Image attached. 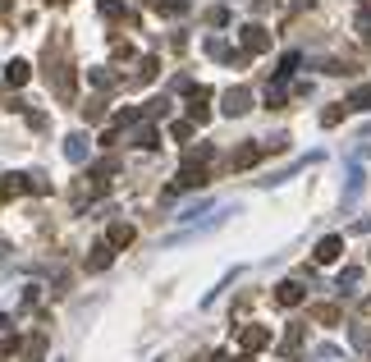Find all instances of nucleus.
Here are the masks:
<instances>
[{
    "instance_id": "7",
    "label": "nucleus",
    "mask_w": 371,
    "mask_h": 362,
    "mask_svg": "<svg viewBox=\"0 0 371 362\" xmlns=\"http://www.w3.org/2000/svg\"><path fill=\"white\" fill-rule=\"evenodd\" d=\"M339 248H344V243H339V234L321 239V243H317V262H321V266H326V262H339Z\"/></svg>"
},
{
    "instance_id": "18",
    "label": "nucleus",
    "mask_w": 371,
    "mask_h": 362,
    "mask_svg": "<svg viewBox=\"0 0 371 362\" xmlns=\"http://www.w3.org/2000/svg\"><path fill=\"white\" fill-rule=\"evenodd\" d=\"M5 326H10V317H0V330H5Z\"/></svg>"
},
{
    "instance_id": "6",
    "label": "nucleus",
    "mask_w": 371,
    "mask_h": 362,
    "mask_svg": "<svg viewBox=\"0 0 371 362\" xmlns=\"http://www.w3.org/2000/svg\"><path fill=\"white\" fill-rule=\"evenodd\" d=\"M188 115H193V124H207V120H211V110H207V88L193 92V101H188Z\"/></svg>"
},
{
    "instance_id": "4",
    "label": "nucleus",
    "mask_w": 371,
    "mask_h": 362,
    "mask_svg": "<svg viewBox=\"0 0 371 362\" xmlns=\"http://www.w3.org/2000/svg\"><path fill=\"white\" fill-rule=\"evenodd\" d=\"M266 344H271V330H266V326H248V330H243V349H248V353L266 349Z\"/></svg>"
},
{
    "instance_id": "19",
    "label": "nucleus",
    "mask_w": 371,
    "mask_h": 362,
    "mask_svg": "<svg viewBox=\"0 0 371 362\" xmlns=\"http://www.w3.org/2000/svg\"><path fill=\"white\" fill-rule=\"evenodd\" d=\"M239 362H252V358H239Z\"/></svg>"
},
{
    "instance_id": "16",
    "label": "nucleus",
    "mask_w": 371,
    "mask_h": 362,
    "mask_svg": "<svg viewBox=\"0 0 371 362\" xmlns=\"http://www.w3.org/2000/svg\"><path fill=\"white\" fill-rule=\"evenodd\" d=\"M307 5H312V0H294V10H307Z\"/></svg>"
},
{
    "instance_id": "17",
    "label": "nucleus",
    "mask_w": 371,
    "mask_h": 362,
    "mask_svg": "<svg viewBox=\"0 0 371 362\" xmlns=\"http://www.w3.org/2000/svg\"><path fill=\"white\" fill-rule=\"evenodd\" d=\"M211 362H230V358H225V353H216V358H211Z\"/></svg>"
},
{
    "instance_id": "20",
    "label": "nucleus",
    "mask_w": 371,
    "mask_h": 362,
    "mask_svg": "<svg viewBox=\"0 0 371 362\" xmlns=\"http://www.w3.org/2000/svg\"><path fill=\"white\" fill-rule=\"evenodd\" d=\"M367 5H371V0H367Z\"/></svg>"
},
{
    "instance_id": "12",
    "label": "nucleus",
    "mask_w": 371,
    "mask_h": 362,
    "mask_svg": "<svg viewBox=\"0 0 371 362\" xmlns=\"http://www.w3.org/2000/svg\"><path fill=\"white\" fill-rule=\"evenodd\" d=\"M257 156H262V147H239V152H234V170H243V165H252V161H257Z\"/></svg>"
},
{
    "instance_id": "9",
    "label": "nucleus",
    "mask_w": 371,
    "mask_h": 362,
    "mask_svg": "<svg viewBox=\"0 0 371 362\" xmlns=\"http://www.w3.org/2000/svg\"><path fill=\"white\" fill-rule=\"evenodd\" d=\"M275 298H280L284 308H298V303H303V285H289V280H284V285L275 289Z\"/></svg>"
},
{
    "instance_id": "11",
    "label": "nucleus",
    "mask_w": 371,
    "mask_h": 362,
    "mask_svg": "<svg viewBox=\"0 0 371 362\" xmlns=\"http://www.w3.org/2000/svg\"><path fill=\"white\" fill-rule=\"evenodd\" d=\"M110 248H129V243H133V225H110Z\"/></svg>"
},
{
    "instance_id": "10",
    "label": "nucleus",
    "mask_w": 371,
    "mask_h": 362,
    "mask_svg": "<svg viewBox=\"0 0 371 362\" xmlns=\"http://www.w3.org/2000/svg\"><path fill=\"white\" fill-rule=\"evenodd\" d=\"M110 257H115V253H110V243H97V248H92V257H88V271H106Z\"/></svg>"
},
{
    "instance_id": "15",
    "label": "nucleus",
    "mask_w": 371,
    "mask_h": 362,
    "mask_svg": "<svg viewBox=\"0 0 371 362\" xmlns=\"http://www.w3.org/2000/svg\"><path fill=\"white\" fill-rule=\"evenodd\" d=\"M101 14H106V19H115V14H124V0H101Z\"/></svg>"
},
{
    "instance_id": "5",
    "label": "nucleus",
    "mask_w": 371,
    "mask_h": 362,
    "mask_svg": "<svg viewBox=\"0 0 371 362\" xmlns=\"http://www.w3.org/2000/svg\"><path fill=\"white\" fill-rule=\"evenodd\" d=\"M28 78H33V69H28V60H10V65H5V83H10V88H23Z\"/></svg>"
},
{
    "instance_id": "8",
    "label": "nucleus",
    "mask_w": 371,
    "mask_h": 362,
    "mask_svg": "<svg viewBox=\"0 0 371 362\" xmlns=\"http://www.w3.org/2000/svg\"><path fill=\"white\" fill-rule=\"evenodd\" d=\"M133 147H147V152H152V147H161V138H156L152 124H138V129H133Z\"/></svg>"
},
{
    "instance_id": "13",
    "label": "nucleus",
    "mask_w": 371,
    "mask_h": 362,
    "mask_svg": "<svg viewBox=\"0 0 371 362\" xmlns=\"http://www.w3.org/2000/svg\"><path fill=\"white\" fill-rule=\"evenodd\" d=\"M42 353H46V340L37 335V340H28V349H23V358L28 362H42Z\"/></svg>"
},
{
    "instance_id": "14",
    "label": "nucleus",
    "mask_w": 371,
    "mask_h": 362,
    "mask_svg": "<svg viewBox=\"0 0 371 362\" xmlns=\"http://www.w3.org/2000/svg\"><path fill=\"white\" fill-rule=\"evenodd\" d=\"M170 138H179V143H184V138H193V124H188V120L170 124Z\"/></svg>"
},
{
    "instance_id": "2",
    "label": "nucleus",
    "mask_w": 371,
    "mask_h": 362,
    "mask_svg": "<svg viewBox=\"0 0 371 362\" xmlns=\"http://www.w3.org/2000/svg\"><path fill=\"white\" fill-rule=\"evenodd\" d=\"M248 106H252L248 88H230V92H225V115H248Z\"/></svg>"
},
{
    "instance_id": "1",
    "label": "nucleus",
    "mask_w": 371,
    "mask_h": 362,
    "mask_svg": "<svg viewBox=\"0 0 371 362\" xmlns=\"http://www.w3.org/2000/svg\"><path fill=\"white\" fill-rule=\"evenodd\" d=\"M266 46H271V33H266V28H257V23H248V28H243V51L262 55Z\"/></svg>"
},
{
    "instance_id": "3",
    "label": "nucleus",
    "mask_w": 371,
    "mask_h": 362,
    "mask_svg": "<svg viewBox=\"0 0 371 362\" xmlns=\"http://www.w3.org/2000/svg\"><path fill=\"white\" fill-rule=\"evenodd\" d=\"M65 156H69L74 165L88 161V133H69V138H65Z\"/></svg>"
}]
</instances>
